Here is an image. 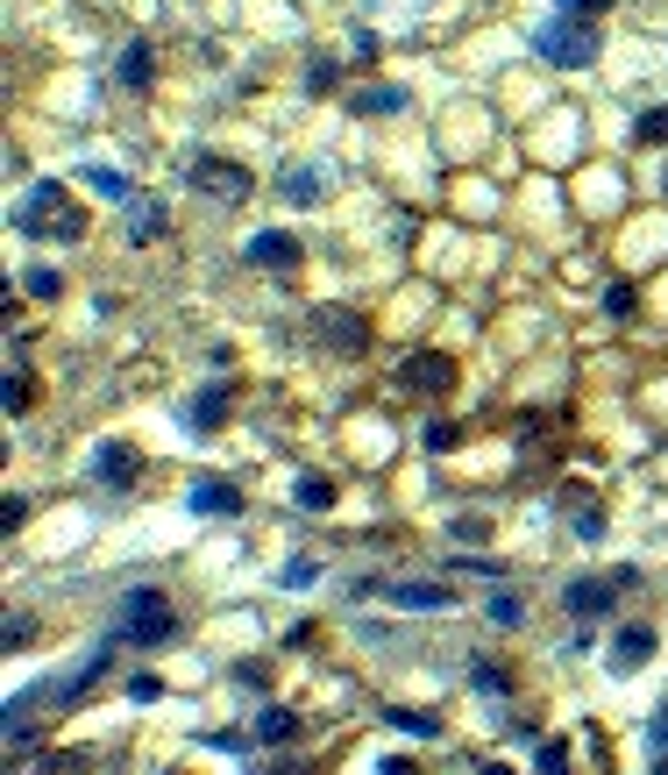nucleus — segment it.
<instances>
[{
    "label": "nucleus",
    "mask_w": 668,
    "mask_h": 775,
    "mask_svg": "<svg viewBox=\"0 0 668 775\" xmlns=\"http://www.w3.org/2000/svg\"><path fill=\"white\" fill-rule=\"evenodd\" d=\"M14 228H22V235H57V242H79V235H86V214L71 207V192L57 186V178H36V192H29V200L14 207Z\"/></svg>",
    "instance_id": "f257e3e1"
},
{
    "label": "nucleus",
    "mask_w": 668,
    "mask_h": 775,
    "mask_svg": "<svg viewBox=\"0 0 668 775\" xmlns=\"http://www.w3.org/2000/svg\"><path fill=\"white\" fill-rule=\"evenodd\" d=\"M534 775H569V748H561V740H548V748L534 754Z\"/></svg>",
    "instance_id": "c85d7f7f"
},
{
    "label": "nucleus",
    "mask_w": 668,
    "mask_h": 775,
    "mask_svg": "<svg viewBox=\"0 0 668 775\" xmlns=\"http://www.w3.org/2000/svg\"><path fill=\"white\" fill-rule=\"evenodd\" d=\"M186 506L200 512V520H235V512H242V491H235L227 477H192Z\"/></svg>",
    "instance_id": "6e6552de"
},
{
    "label": "nucleus",
    "mask_w": 668,
    "mask_h": 775,
    "mask_svg": "<svg viewBox=\"0 0 668 775\" xmlns=\"http://www.w3.org/2000/svg\"><path fill=\"white\" fill-rule=\"evenodd\" d=\"M420 442H427V449H455V428H448V420H427V434H420Z\"/></svg>",
    "instance_id": "c9c22d12"
},
{
    "label": "nucleus",
    "mask_w": 668,
    "mask_h": 775,
    "mask_svg": "<svg viewBox=\"0 0 668 775\" xmlns=\"http://www.w3.org/2000/svg\"><path fill=\"white\" fill-rule=\"evenodd\" d=\"M534 51L548 57L555 71H583L590 57H598V22H576V14H548L534 36Z\"/></svg>",
    "instance_id": "7ed1b4c3"
},
{
    "label": "nucleus",
    "mask_w": 668,
    "mask_h": 775,
    "mask_svg": "<svg viewBox=\"0 0 668 775\" xmlns=\"http://www.w3.org/2000/svg\"><path fill=\"white\" fill-rule=\"evenodd\" d=\"M633 135H641V143H668V108H647L633 121Z\"/></svg>",
    "instance_id": "cd10ccee"
},
{
    "label": "nucleus",
    "mask_w": 668,
    "mask_h": 775,
    "mask_svg": "<svg viewBox=\"0 0 668 775\" xmlns=\"http://www.w3.org/2000/svg\"><path fill=\"white\" fill-rule=\"evenodd\" d=\"M178 633V605L164 598V590H129L114 612V633L108 641H135V647H164Z\"/></svg>",
    "instance_id": "f03ea898"
},
{
    "label": "nucleus",
    "mask_w": 668,
    "mask_h": 775,
    "mask_svg": "<svg viewBox=\"0 0 668 775\" xmlns=\"http://www.w3.org/2000/svg\"><path fill=\"white\" fill-rule=\"evenodd\" d=\"M612 598H619V584H604V576H576V584L561 590V605H569L576 619H612Z\"/></svg>",
    "instance_id": "9b49d317"
},
{
    "label": "nucleus",
    "mask_w": 668,
    "mask_h": 775,
    "mask_svg": "<svg viewBox=\"0 0 668 775\" xmlns=\"http://www.w3.org/2000/svg\"><path fill=\"white\" fill-rule=\"evenodd\" d=\"M192 192H200V200H221V207H242L256 192V178L242 171V164H227V157H192Z\"/></svg>",
    "instance_id": "39448f33"
},
{
    "label": "nucleus",
    "mask_w": 668,
    "mask_h": 775,
    "mask_svg": "<svg viewBox=\"0 0 668 775\" xmlns=\"http://www.w3.org/2000/svg\"><path fill=\"white\" fill-rule=\"evenodd\" d=\"M164 228H171L164 200H143V192H135V200H129V242H157Z\"/></svg>",
    "instance_id": "4468645a"
},
{
    "label": "nucleus",
    "mask_w": 668,
    "mask_h": 775,
    "mask_svg": "<svg viewBox=\"0 0 668 775\" xmlns=\"http://www.w3.org/2000/svg\"><path fill=\"white\" fill-rule=\"evenodd\" d=\"M171 775H178V768H171Z\"/></svg>",
    "instance_id": "79ce46f5"
},
{
    "label": "nucleus",
    "mask_w": 668,
    "mask_h": 775,
    "mask_svg": "<svg viewBox=\"0 0 668 775\" xmlns=\"http://www.w3.org/2000/svg\"><path fill=\"white\" fill-rule=\"evenodd\" d=\"M264 775H313L307 762H299V754H292V762H285V768H264Z\"/></svg>",
    "instance_id": "ea45409f"
},
{
    "label": "nucleus",
    "mask_w": 668,
    "mask_h": 775,
    "mask_svg": "<svg viewBox=\"0 0 668 775\" xmlns=\"http://www.w3.org/2000/svg\"><path fill=\"white\" fill-rule=\"evenodd\" d=\"M327 506H334V477L307 469V477H299V512H327Z\"/></svg>",
    "instance_id": "aec40b11"
},
{
    "label": "nucleus",
    "mask_w": 668,
    "mask_h": 775,
    "mask_svg": "<svg viewBox=\"0 0 668 775\" xmlns=\"http://www.w3.org/2000/svg\"><path fill=\"white\" fill-rule=\"evenodd\" d=\"M377 51H385V43H377L370 29H356V51H348V57H356V65H377Z\"/></svg>",
    "instance_id": "f704fd0d"
},
{
    "label": "nucleus",
    "mask_w": 668,
    "mask_h": 775,
    "mask_svg": "<svg viewBox=\"0 0 668 775\" xmlns=\"http://www.w3.org/2000/svg\"><path fill=\"white\" fill-rule=\"evenodd\" d=\"M307 328H313V342H321V348H334V356H370V321L348 313V307H313Z\"/></svg>",
    "instance_id": "20e7f679"
},
{
    "label": "nucleus",
    "mask_w": 668,
    "mask_h": 775,
    "mask_svg": "<svg viewBox=\"0 0 668 775\" xmlns=\"http://www.w3.org/2000/svg\"><path fill=\"white\" fill-rule=\"evenodd\" d=\"M391 605H405V612H448L455 590L448 584H391Z\"/></svg>",
    "instance_id": "f8f14e48"
},
{
    "label": "nucleus",
    "mask_w": 668,
    "mask_h": 775,
    "mask_svg": "<svg viewBox=\"0 0 668 775\" xmlns=\"http://www.w3.org/2000/svg\"><path fill=\"white\" fill-rule=\"evenodd\" d=\"M448 569H469V576H491V584H498V576H505V562H491V555H469V562H448Z\"/></svg>",
    "instance_id": "72a5a7b5"
},
{
    "label": "nucleus",
    "mask_w": 668,
    "mask_h": 775,
    "mask_svg": "<svg viewBox=\"0 0 668 775\" xmlns=\"http://www.w3.org/2000/svg\"><path fill=\"white\" fill-rule=\"evenodd\" d=\"M135 477H143V463H135L129 442H100V449H93V484H108V491H129Z\"/></svg>",
    "instance_id": "1a4fd4ad"
},
{
    "label": "nucleus",
    "mask_w": 668,
    "mask_h": 775,
    "mask_svg": "<svg viewBox=\"0 0 668 775\" xmlns=\"http://www.w3.org/2000/svg\"><path fill=\"white\" fill-rule=\"evenodd\" d=\"M242 256H249L256 270H278V278H292V270L307 264V250H299V235H285V228H256V235L242 242Z\"/></svg>",
    "instance_id": "423d86ee"
},
{
    "label": "nucleus",
    "mask_w": 668,
    "mask_h": 775,
    "mask_svg": "<svg viewBox=\"0 0 668 775\" xmlns=\"http://www.w3.org/2000/svg\"><path fill=\"white\" fill-rule=\"evenodd\" d=\"M292 733H299V711H285V705H270L264 719L249 726V740H256V748H292Z\"/></svg>",
    "instance_id": "ddd939ff"
},
{
    "label": "nucleus",
    "mask_w": 668,
    "mask_h": 775,
    "mask_svg": "<svg viewBox=\"0 0 668 775\" xmlns=\"http://www.w3.org/2000/svg\"><path fill=\"white\" fill-rule=\"evenodd\" d=\"M377 775H420V768L405 762V754H385V762H377Z\"/></svg>",
    "instance_id": "4c0bfd02"
},
{
    "label": "nucleus",
    "mask_w": 668,
    "mask_h": 775,
    "mask_svg": "<svg viewBox=\"0 0 668 775\" xmlns=\"http://www.w3.org/2000/svg\"><path fill=\"white\" fill-rule=\"evenodd\" d=\"M612 0H555V14H576V22H604Z\"/></svg>",
    "instance_id": "7c9ffc66"
},
{
    "label": "nucleus",
    "mask_w": 668,
    "mask_h": 775,
    "mask_svg": "<svg viewBox=\"0 0 668 775\" xmlns=\"http://www.w3.org/2000/svg\"><path fill=\"white\" fill-rule=\"evenodd\" d=\"M491 627H505V633H512V627H526V605L512 598V590H498V598H491Z\"/></svg>",
    "instance_id": "a878e982"
},
{
    "label": "nucleus",
    "mask_w": 668,
    "mask_h": 775,
    "mask_svg": "<svg viewBox=\"0 0 668 775\" xmlns=\"http://www.w3.org/2000/svg\"><path fill=\"white\" fill-rule=\"evenodd\" d=\"M22 520H29V498L8 491V498H0V527H8V534H22Z\"/></svg>",
    "instance_id": "2f4dec72"
},
{
    "label": "nucleus",
    "mask_w": 668,
    "mask_h": 775,
    "mask_svg": "<svg viewBox=\"0 0 668 775\" xmlns=\"http://www.w3.org/2000/svg\"><path fill=\"white\" fill-rule=\"evenodd\" d=\"M647 740H655V754H668V705L655 711V733H647Z\"/></svg>",
    "instance_id": "58836bf2"
},
{
    "label": "nucleus",
    "mask_w": 668,
    "mask_h": 775,
    "mask_svg": "<svg viewBox=\"0 0 668 775\" xmlns=\"http://www.w3.org/2000/svg\"><path fill=\"white\" fill-rule=\"evenodd\" d=\"M348 108H356V114H399L405 108V86H356Z\"/></svg>",
    "instance_id": "dca6fc26"
},
{
    "label": "nucleus",
    "mask_w": 668,
    "mask_h": 775,
    "mask_svg": "<svg viewBox=\"0 0 668 775\" xmlns=\"http://www.w3.org/2000/svg\"><path fill=\"white\" fill-rule=\"evenodd\" d=\"M385 726H399V733H413V740H434L442 726H434V711H413V705H385Z\"/></svg>",
    "instance_id": "6ab92c4d"
},
{
    "label": "nucleus",
    "mask_w": 668,
    "mask_h": 775,
    "mask_svg": "<svg viewBox=\"0 0 668 775\" xmlns=\"http://www.w3.org/2000/svg\"><path fill=\"white\" fill-rule=\"evenodd\" d=\"M86 192H93V200H121V207L135 200V192H129V178H121V171H86Z\"/></svg>",
    "instance_id": "5701e85b"
},
{
    "label": "nucleus",
    "mask_w": 668,
    "mask_h": 775,
    "mask_svg": "<svg viewBox=\"0 0 668 775\" xmlns=\"http://www.w3.org/2000/svg\"><path fill=\"white\" fill-rule=\"evenodd\" d=\"M235 683H249V690H264V683H270V668H264V662H242V668H235Z\"/></svg>",
    "instance_id": "e433bc0d"
},
{
    "label": "nucleus",
    "mask_w": 668,
    "mask_h": 775,
    "mask_svg": "<svg viewBox=\"0 0 668 775\" xmlns=\"http://www.w3.org/2000/svg\"><path fill=\"white\" fill-rule=\"evenodd\" d=\"M114 79H121V86H129V93H143V86H149V79H157V57H149V43H129V51H121Z\"/></svg>",
    "instance_id": "2eb2a0df"
},
{
    "label": "nucleus",
    "mask_w": 668,
    "mask_h": 775,
    "mask_svg": "<svg viewBox=\"0 0 668 775\" xmlns=\"http://www.w3.org/2000/svg\"><path fill=\"white\" fill-rule=\"evenodd\" d=\"M477 775H512V768L505 762H477Z\"/></svg>",
    "instance_id": "a19ab883"
},
{
    "label": "nucleus",
    "mask_w": 668,
    "mask_h": 775,
    "mask_svg": "<svg viewBox=\"0 0 668 775\" xmlns=\"http://www.w3.org/2000/svg\"><path fill=\"white\" fill-rule=\"evenodd\" d=\"M633 307H641L633 285H604V313H612V321H633Z\"/></svg>",
    "instance_id": "bb28decb"
},
{
    "label": "nucleus",
    "mask_w": 668,
    "mask_h": 775,
    "mask_svg": "<svg viewBox=\"0 0 668 775\" xmlns=\"http://www.w3.org/2000/svg\"><path fill=\"white\" fill-rule=\"evenodd\" d=\"M29 406H36V377H29L22 356H14V363H8V420H22Z\"/></svg>",
    "instance_id": "a211bd4d"
},
{
    "label": "nucleus",
    "mask_w": 668,
    "mask_h": 775,
    "mask_svg": "<svg viewBox=\"0 0 668 775\" xmlns=\"http://www.w3.org/2000/svg\"><path fill=\"white\" fill-rule=\"evenodd\" d=\"M278 192H285L292 207H313V200H321V178H313V171H285V178H278Z\"/></svg>",
    "instance_id": "412c9836"
},
{
    "label": "nucleus",
    "mask_w": 668,
    "mask_h": 775,
    "mask_svg": "<svg viewBox=\"0 0 668 775\" xmlns=\"http://www.w3.org/2000/svg\"><path fill=\"white\" fill-rule=\"evenodd\" d=\"M342 86V57H307V93H334Z\"/></svg>",
    "instance_id": "4be33fe9"
},
{
    "label": "nucleus",
    "mask_w": 668,
    "mask_h": 775,
    "mask_svg": "<svg viewBox=\"0 0 668 775\" xmlns=\"http://www.w3.org/2000/svg\"><path fill=\"white\" fill-rule=\"evenodd\" d=\"M221 420H227V385H207L200 399L186 406V428H221Z\"/></svg>",
    "instance_id": "f3484780"
},
{
    "label": "nucleus",
    "mask_w": 668,
    "mask_h": 775,
    "mask_svg": "<svg viewBox=\"0 0 668 775\" xmlns=\"http://www.w3.org/2000/svg\"><path fill=\"white\" fill-rule=\"evenodd\" d=\"M647 655H655V627L626 619V627L612 633V676H633V668H647Z\"/></svg>",
    "instance_id": "9d476101"
},
{
    "label": "nucleus",
    "mask_w": 668,
    "mask_h": 775,
    "mask_svg": "<svg viewBox=\"0 0 668 775\" xmlns=\"http://www.w3.org/2000/svg\"><path fill=\"white\" fill-rule=\"evenodd\" d=\"M399 385L405 391H455V363L442 356V348H413V356H399Z\"/></svg>",
    "instance_id": "0eeeda50"
},
{
    "label": "nucleus",
    "mask_w": 668,
    "mask_h": 775,
    "mask_svg": "<svg viewBox=\"0 0 668 775\" xmlns=\"http://www.w3.org/2000/svg\"><path fill=\"white\" fill-rule=\"evenodd\" d=\"M0 647H8V655H22V647H29V612H8V627H0Z\"/></svg>",
    "instance_id": "c756f323"
},
{
    "label": "nucleus",
    "mask_w": 668,
    "mask_h": 775,
    "mask_svg": "<svg viewBox=\"0 0 668 775\" xmlns=\"http://www.w3.org/2000/svg\"><path fill=\"white\" fill-rule=\"evenodd\" d=\"M469 683H477L483 697H505V690H512V676H505L498 662H469Z\"/></svg>",
    "instance_id": "393cba45"
},
{
    "label": "nucleus",
    "mask_w": 668,
    "mask_h": 775,
    "mask_svg": "<svg viewBox=\"0 0 668 775\" xmlns=\"http://www.w3.org/2000/svg\"><path fill=\"white\" fill-rule=\"evenodd\" d=\"M129 697H135V705H157V697H164V676H149V668H143V676H129Z\"/></svg>",
    "instance_id": "473e14b6"
},
{
    "label": "nucleus",
    "mask_w": 668,
    "mask_h": 775,
    "mask_svg": "<svg viewBox=\"0 0 668 775\" xmlns=\"http://www.w3.org/2000/svg\"><path fill=\"white\" fill-rule=\"evenodd\" d=\"M22 292L29 299H57V292H65V278H57L51 264H36V270H22Z\"/></svg>",
    "instance_id": "b1692460"
}]
</instances>
